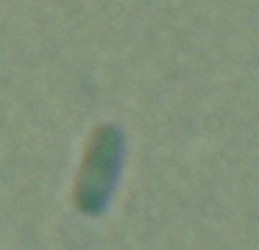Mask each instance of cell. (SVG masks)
<instances>
[{"mask_svg": "<svg viewBox=\"0 0 259 250\" xmlns=\"http://www.w3.org/2000/svg\"><path fill=\"white\" fill-rule=\"evenodd\" d=\"M120 150H123V139H120V131L114 125L101 122L90 133L78 175L73 181V206L78 211L98 214L106 206L114 181H117Z\"/></svg>", "mask_w": 259, "mask_h": 250, "instance_id": "6da1fadb", "label": "cell"}]
</instances>
